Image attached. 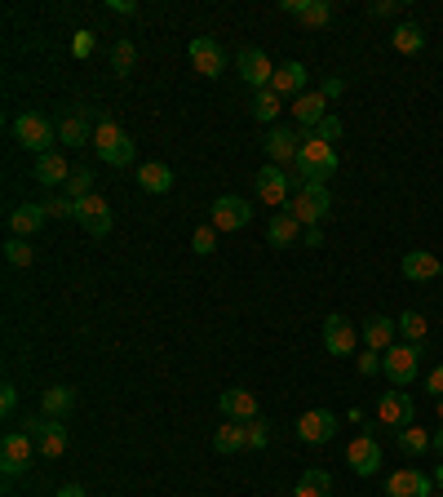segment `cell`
Segmentation results:
<instances>
[{
	"label": "cell",
	"instance_id": "obj_3",
	"mask_svg": "<svg viewBox=\"0 0 443 497\" xmlns=\"http://www.w3.org/2000/svg\"><path fill=\"white\" fill-rule=\"evenodd\" d=\"M94 147H98V160H107L111 169H124V164H133V138L124 133V124L103 116L98 129H94Z\"/></svg>",
	"mask_w": 443,
	"mask_h": 497
},
{
	"label": "cell",
	"instance_id": "obj_33",
	"mask_svg": "<svg viewBox=\"0 0 443 497\" xmlns=\"http://www.w3.org/2000/svg\"><path fill=\"white\" fill-rule=\"evenodd\" d=\"M293 497H332V476L329 471H306L302 480H297V489H293Z\"/></svg>",
	"mask_w": 443,
	"mask_h": 497
},
{
	"label": "cell",
	"instance_id": "obj_9",
	"mask_svg": "<svg viewBox=\"0 0 443 497\" xmlns=\"http://www.w3.org/2000/svg\"><path fill=\"white\" fill-rule=\"evenodd\" d=\"M103 116H94L85 103L80 107H71L63 121H58V142L63 147H94V129H98Z\"/></svg>",
	"mask_w": 443,
	"mask_h": 497
},
{
	"label": "cell",
	"instance_id": "obj_22",
	"mask_svg": "<svg viewBox=\"0 0 443 497\" xmlns=\"http://www.w3.org/2000/svg\"><path fill=\"white\" fill-rule=\"evenodd\" d=\"M288 112H293V121L302 124L306 133H315V129H320V121L329 116V98H324L320 89H306V94H302V98H297Z\"/></svg>",
	"mask_w": 443,
	"mask_h": 497
},
{
	"label": "cell",
	"instance_id": "obj_7",
	"mask_svg": "<svg viewBox=\"0 0 443 497\" xmlns=\"http://www.w3.org/2000/svg\"><path fill=\"white\" fill-rule=\"evenodd\" d=\"M27 435L36 440V449H40V458H63L67 453V426H63V417H27Z\"/></svg>",
	"mask_w": 443,
	"mask_h": 497
},
{
	"label": "cell",
	"instance_id": "obj_21",
	"mask_svg": "<svg viewBox=\"0 0 443 497\" xmlns=\"http://www.w3.org/2000/svg\"><path fill=\"white\" fill-rule=\"evenodd\" d=\"M306 85H311V72L302 67V63H280L275 67V80H271V89L280 94V98H302L306 94Z\"/></svg>",
	"mask_w": 443,
	"mask_h": 497
},
{
	"label": "cell",
	"instance_id": "obj_51",
	"mask_svg": "<svg viewBox=\"0 0 443 497\" xmlns=\"http://www.w3.org/2000/svg\"><path fill=\"white\" fill-rule=\"evenodd\" d=\"M111 13H138L133 0H111Z\"/></svg>",
	"mask_w": 443,
	"mask_h": 497
},
{
	"label": "cell",
	"instance_id": "obj_39",
	"mask_svg": "<svg viewBox=\"0 0 443 497\" xmlns=\"http://www.w3.org/2000/svg\"><path fill=\"white\" fill-rule=\"evenodd\" d=\"M4 262H9V266H31V262H36V248L27 245V240H18V236H9V240H4Z\"/></svg>",
	"mask_w": 443,
	"mask_h": 497
},
{
	"label": "cell",
	"instance_id": "obj_24",
	"mask_svg": "<svg viewBox=\"0 0 443 497\" xmlns=\"http://www.w3.org/2000/svg\"><path fill=\"white\" fill-rule=\"evenodd\" d=\"M31 178H36L40 187H67V178H71V164L63 160V151H49V156H36V169H31Z\"/></svg>",
	"mask_w": 443,
	"mask_h": 497
},
{
	"label": "cell",
	"instance_id": "obj_12",
	"mask_svg": "<svg viewBox=\"0 0 443 497\" xmlns=\"http://www.w3.org/2000/svg\"><path fill=\"white\" fill-rule=\"evenodd\" d=\"M377 422L381 426H413L417 422V400L408 395V391H386L381 400H377Z\"/></svg>",
	"mask_w": 443,
	"mask_h": 497
},
{
	"label": "cell",
	"instance_id": "obj_6",
	"mask_svg": "<svg viewBox=\"0 0 443 497\" xmlns=\"http://www.w3.org/2000/svg\"><path fill=\"white\" fill-rule=\"evenodd\" d=\"M329 209H332L329 187H297L293 200H288V214H293L302 227H320V223L329 218Z\"/></svg>",
	"mask_w": 443,
	"mask_h": 497
},
{
	"label": "cell",
	"instance_id": "obj_27",
	"mask_svg": "<svg viewBox=\"0 0 443 497\" xmlns=\"http://www.w3.org/2000/svg\"><path fill=\"white\" fill-rule=\"evenodd\" d=\"M435 275H443V262L430 248H413V253L404 257V280L422 284V280H435Z\"/></svg>",
	"mask_w": 443,
	"mask_h": 497
},
{
	"label": "cell",
	"instance_id": "obj_42",
	"mask_svg": "<svg viewBox=\"0 0 443 497\" xmlns=\"http://www.w3.org/2000/svg\"><path fill=\"white\" fill-rule=\"evenodd\" d=\"M191 248H196V253H213V248H218V227H213V223H209V227H196Z\"/></svg>",
	"mask_w": 443,
	"mask_h": 497
},
{
	"label": "cell",
	"instance_id": "obj_34",
	"mask_svg": "<svg viewBox=\"0 0 443 497\" xmlns=\"http://www.w3.org/2000/svg\"><path fill=\"white\" fill-rule=\"evenodd\" d=\"M63 196H71L76 205H80L85 196H94V169H89V164H71V178H67Z\"/></svg>",
	"mask_w": 443,
	"mask_h": 497
},
{
	"label": "cell",
	"instance_id": "obj_50",
	"mask_svg": "<svg viewBox=\"0 0 443 497\" xmlns=\"http://www.w3.org/2000/svg\"><path fill=\"white\" fill-rule=\"evenodd\" d=\"M302 240H306V248H320V245H324V232H320V227H306V232H302Z\"/></svg>",
	"mask_w": 443,
	"mask_h": 497
},
{
	"label": "cell",
	"instance_id": "obj_55",
	"mask_svg": "<svg viewBox=\"0 0 443 497\" xmlns=\"http://www.w3.org/2000/svg\"><path fill=\"white\" fill-rule=\"evenodd\" d=\"M439 422H443V400H439Z\"/></svg>",
	"mask_w": 443,
	"mask_h": 497
},
{
	"label": "cell",
	"instance_id": "obj_19",
	"mask_svg": "<svg viewBox=\"0 0 443 497\" xmlns=\"http://www.w3.org/2000/svg\"><path fill=\"white\" fill-rule=\"evenodd\" d=\"M395 333H399V320H390V316H368V320H364V329H359L364 347H368V351H377V356H386V351L395 347Z\"/></svg>",
	"mask_w": 443,
	"mask_h": 497
},
{
	"label": "cell",
	"instance_id": "obj_52",
	"mask_svg": "<svg viewBox=\"0 0 443 497\" xmlns=\"http://www.w3.org/2000/svg\"><path fill=\"white\" fill-rule=\"evenodd\" d=\"M58 497H89V493H85L80 484H63V489H58Z\"/></svg>",
	"mask_w": 443,
	"mask_h": 497
},
{
	"label": "cell",
	"instance_id": "obj_17",
	"mask_svg": "<svg viewBox=\"0 0 443 497\" xmlns=\"http://www.w3.org/2000/svg\"><path fill=\"white\" fill-rule=\"evenodd\" d=\"M332 435H337V413H329V409H311V413L297 417V440L302 444H329Z\"/></svg>",
	"mask_w": 443,
	"mask_h": 497
},
{
	"label": "cell",
	"instance_id": "obj_38",
	"mask_svg": "<svg viewBox=\"0 0 443 497\" xmlns=\"http://www.w3.org/2000/svg\"><path fill=\"white\" fill-rule=\"evenodd\" d=\"M297 18H302V27H329L332 22V0H306Z\"/></svg>",
	"mask_w": 443,
	"mask_h": 497
},
{
	"label": "cell",
	"instance_id": "obj_40",
	"mask_svg": "<svg viewBox=\"0 0 443 497\" xmlns=\"http://www.w3.org/2000/svg\"><path fill=\"white\" fill-rule=\"evenodd\" d=\"M244 435H248V449H266L271 444V422L253 417V422H244Z\"/></svg>",
	"mask_w": 443,
	"mask_h": 497
},
{
	"label": "cell",
	"instance_id": "obj_31",
	"mask_svg": "<svg viewBox=\"0 0 443 497\" xmlns=\"http://www.w3.org/2000/svg\"><path fill=\"white\" fill-rule=\"evenodd\" d=\"M213 449L218 453H239V449H248V435H244V422H222L218 431H213Z\"/></svg>",
	"mask_w": 443,
	"mask_h": 497
},
{
	"label": "cell",
	"instance_id": "obj_10",
	"mask_svg": "<svg viewBox=\"0 0 443 497\" xmlns=\"http://www.w3.org/2000/svg\"><path fill=\"white\" fill-rule=\"evenodd\" d=\"M346 467L355 471V476H377L381 471V440L372 435V431H364V435H355L350 444H346Z\"/></svg>",
	"mask_w": 443,
	"mask_h": 497
},
{
	"label": "cell",
	"instance_id": "obj_26",
	"mask_svg": "<svg viewBox=\"0 0 443 497\" xmlns=\"http://www.w3.org/2000/svg\"><path fill=\"white\" fill-rule=\"evenodd\" d=\"M45 223H49L45 205H18V209L9 214V236H18V240H31V236H36Z\"/></svg>",
	"mask_w": 443,
	"mask_h": 497
},
{
	"label": "cell",
	"instance_id": "obj_28",
	"mask_svg": "<svg viewBox=\"0 0 443 497\" xmlns=\"http://www.w3.org/2000/svg\"><path fill=\"white\" fill-rule=\"evenodd\" d=\"M297 236H302V223L288 214V209H280V214H271V223H266V240L275 248H288L297 245Z\"/></svg>",
	"mask_w": 443,
	"mask_h": 497
},
{
	"label": "cell",
	"instance_id": "obj_32",
	"mask_svg": "<svg viewBox=\"0 0 443 497\" xmlns=\"http://www.w3.org/2000/svg\"><path fill=\"white\" fill-rule=\"evenodd\" d=\"M390 45H395L399 54H422V49H426V31H422L417 22H399L395 36H390Z\"/></svg>",
	"mask_w": 443,
	"mask_h": 497
},
{
	"label": "cell",
	"instance_id": "obj_46",
	"mask_svg": "<svg viewBox=\"0 0 443 497\" xmlns=\"http://www.w3.org/2000/svg\"><path fill=\"white\" fill-rule=\"evenodd\" d=\"M13 409H18V391H13V382H4V386H0V413L9 417Z\"/></svg>",
	"mask_w": 443,
	"mask_h": 497
},
{
	"label": "cell",
	"instance_id": "obj_47",
	"mask_svg": "<svg viewBox=\"0 0 443 497\" xmlns=\"http://www.w3.org/2000/svg\"><path fill=\"white\" fill-rule=\"evenodd\" d=\"M320 94H324V98H341V94H346V80H341V76H329V80H320Z\"/></svg>",
	"mask_w": 443,
	"mask_h": 497
},
{
	"label": "cell",
	"instance_id": "obj_14",
	"mask_svg": "<svg viewBox=\"0 0 443 497\" xmlns=\"http://www.w3.org/2000/svg\"><path fill=\"white\" fill-rule=\"evenodd\" d=\"M430 489H435V480L417 467H399L386 476V497H430Z\"/></svg>",
	"mask_w": 443,
	"mask_h": 497
},
{
	"label": "cell",
	"instance_id": "obj_4",
	"mask_svg": "<svg viewBox=\"0 0 443 497\" xmlns=\"http://www.w3.org/2000/svg\"><path fill=\"white\" fill-rule=\"evenodd\" d=\"M293 173L288 169H280V164H266L257 178H253V191H257V200L266 205V209H288V200H293Z\"/></svg>",
	"mask_w": 443,
	"mask_h": 497
},
{
	"label": "cell",
	"instance_id": "obj_2",
	"mask_svg": "<svg viewBox=\"0 0 443 497\" xmlns=\"http://www.w3.org/2000/svg\"><path fill=\"white\" fill-rule=\"evenodd\" d=\"M13 142L22 147V151H31V156H49L54 151V142H58V124L49 121V116H40V112H22V116H13Z\"/></svg>",
	"mask_w": 443,
	"mask_h": 497
},
{
	"label": "cell",
	"instance_id": "obj_44",
	"mask_svg": "<svg viewBox=\"0 0 443 497\" xmlns=\"http://www.w3.org/2000/svg\"><path fill=\"white\" fill-rule=\"evenodd\" d=\"M315 138H320V142H329V147H332V142L341 138V121H337V116L329 112V116L320 121V129H315Z\"/></svg>",
	"mask_w": 443,
	"mask_h": 497
},
{
	"label": "cell",
	"instance_id": "obj_43",
	"mask_svg": "<svg viewBox=\"0 0 443 497\" xmlns=\"http://www.w3.org/2000/svg\"><path fill=\"white\" fill-rule=\"evenodd\" d=\"M94 45H98L94 31H76V36H71V54H76V58H94Z\"/></svg>",
	"mask_w": 443,
	"mask_h": 497
},
{
	"label": "cell",
	"instance_id": "obj_5",
	"mask_svg": "<svg viewBox=\"0 0 443 497\" xmlns=\"http://www.w3.org/2000/svg\"><path fill=\"white\" fill-rule=\"evenodd\" d=\"M422 356H426V347H413V342H395L386 356H381V373L404 391V386H413L417 382V369H422Z\"/></svg>",
	"mask_w": 443,
	"mask_h": 497
},
{
	"label": "cell",
	"instance_id": "obj_49",
	"mask_svg": "<svg viewBox=\"0 0 443 497\" xmlns=\"http://www.w3.org/2000/svg\"><path fill=\"white\" fill-rule=\"evenodd\" d=\"M426 391H430L435 400H443V365H435V369L426 373Z\"/></svg>",
	"mask_w": 443,
	"mask_h": 497
},
{
	"label": "cell",
	"instance_id": "obj_15",
	"mask_svg": "<svg viewBox=\"0 0 443 497\" xmlns=\"http://www.w3.org/2000/svg\"><path fill=\"white\" fill-rule=\"evenodd\" d=\"M187 54H191V67H196L200 76H209V80L226 72V49H222L218 40H213V36H196Z\"/></svg>",
	"mask_w": 443,
	"mask_h": 497
},
{
	"label": "cell",
	"instance_id": "obj_23",
	"mask_svg": "<svg viewBox=\"0 0 443 497\" xmlns=\"http://www.w3.org/2000/svg\"><path fill=\"white\" fill-rule=\"evenodd\" d=\"M218 409H222V417H230V422H253V417H257V395H253V391H244V386L222 391Z\"/></svg>",
	"mask_w": 443,
	"mask_h": 497
},
{
	"label": "cell",
	"instance_id": "obj_35",
	"mask_svg": "<svg viewBox=\"0 0 443 497\" xmlns=\"http://www.w3.org/2000/svg\"><path fill=\"white\" fill-rule=\"evenodd\" d=\"M280 107H284V98H280L275 89H257V94H253V116H257L262 124H271V129H275Z\"/></svg>",
	"mask_w": 443,
	"mask_h": 497
},
{
	"label": "cell",
	"instance_id": "obj_54",
	"mask_svg": "<svg viewBox=\"0 0 443 497\" xmlns=\"http://www.w3.org/2000/svg\"><path fill=\"white\" fill-rule=\"evenodd\" d=\"M430 480H435V484H439V489H443V462H439V467H435V476H430Z\"/></svg>",
	"mask_w": 443,
	"mask_h": 497
},
{
	"label": "cell",
	"instance_id": "obj_30",
	"mask_svg": "<svg viewBox=\"0 0 443 497\" xmlns=\"http://www.w3.org/2000/svg\"><path fill=\"white\" fill-rule=\"evenodd\" d=\"M71 404H76V391H71V386H49V391L40 395V413H45V417H67Z\"/></svg>",
	"mask_w": 443,
	"mask_h": 497
},
{
	"label": "cell",
	"instance_id": "obj_25",
	"mask_svg": "<svg viewBox=\"0 0 443 497\" xmlns=\"http://www.w3.org/2000/svg\"><path fill=\"white\" fill-rule=\"evenodd\" d=\"M133 182H138L146 196H164V191H173V169L160 164V160H146V164H138Z\"/></svg>",
	"mask_w": 443,
	"mask_h": 497
},
{
	"label": "cell",
	"instance_id": "obj_37",
	"mask_svg": "<svg viewBox=\"0 0 443 497\" xmlns=\"http://www.w3.org/2000/svg\"><path fill=\"white\" fill-rule=\"evenodd\" d=\"M133 67H138V45H133V40H115V45H111V72H115V76H129Z\"/></svg>",
	"mask_w": 443,
	"mask_h": 497
},
{
	"label": "cell",
	"instance_id": "obj_18",
	"mask_svg": "<svg viewBox=\"0 0 443 497\" xmlns=\"http://www.w3.org/2000/svg\"><path fill=\"white\" fill-rule=\"evenodd\" d=\"M76 223H80L89 236H107L115 218H111V205L98 196V191H94V196H85V200L76 205Z\"/></svg>",
	"mask_w": 443,
	"mask_h": 497
},
{
	"label": "cell",
	"instance_id": "obj_11",
	"mask_svg": "<svg viewBox=\"0 0 443 497\" xmlns=\"http://www.w3.org/2000/svg\"><path fill=\"white\" fill-rule=\"evenodd\" d=\"M302 142H306V133H293V129H266V138H262V151H266V160L271 164H297V151H302Z\"/></svg>",
	"mask_w": 443,
	"mask_h": 497
},
{
	"label": "cell",
	"instance_id": "obj_45",
	"mask_svg": "<svg viewBox=\"0 0 443 497\" xmlns=\"http://www.w3.org/2000/svg\"><path fill=\"white\" fill-rule=\"evenodd\" d=\"M368 13H372V18H395V13H399V0H372Z\"/></svg>",
	"mask_w": 443,
	"mask_h": 497
},
{
	"label": "cell",
	"instance_id": "obj_41",
	"mask_svg": "<svg viewBox=\"0 0 443 497\" xmlns=\"http://www.w3.org/2000/svg\"><path fill=\"white\" fill-rule=\"evenodd\" d=\"M45 214H49V218H76V200H71V196H49V200H45Z\"/></svg>",
	"mask_w": 443,
	"mask_h": 497
},
{
	"label": "cell",
	"instance_id": "obj_29",
	"mask_svg": "<svg viewBox=\"0 0 443 497\" xmlns=\"http://www.w3.org/2000/svg\"><path fill=\"white\" fill-rule=\"evenodd\" d=\"M395 440H399V449H404L408 458H422L426 449H435V435H430L426 426H417V422H413V426H399Z\"/></svg>",
	"mask_w": 443,
	"mask_h": 497
},
{
	"label": "cell",
	"instance_id": "obj_8",
	"mask_svg": "<svg viewBox=\"0 0 443 497\" xmlns=\"http://www.w3.org/2000/svg\"><path fill=\"white\" fill-rule=\"evenodd\" d=\"M36 453L40 449H36V440L27 431H4V440H0V471L4 476H22Z\"/></svg>",
	"mask_w": 443,
	"mask_h": 497
},
{
	"label": "cell",
	"instance_id": "obj_48",
	"mask_svg": "<svg viewBox=\"0 0 443 497\" xmlns=\"http://www.w3.org/2000/svg\"><path fill=\"white\" fill-rule=\"evenodd\" d=\"M359 373H364V377H377V373H381V356H377V351L359 356Z\"/></svg>",
	"mask_w": 443,
	"mask_h": 497
},
{
	"label": "cell",
	"instance_id": "obj_16",
	"mask_svg": "<svg viewBox=\"0 0 443 497\" xmlns=\"http://www.w3.org/2000/svg\"><path fill=\"white\" fill-rule=\"evenodd\" d=\"M248 218H253V209H248V200H239V196H218L213 209H209V223H213L218 232H239V227H248Z\"/></svg>",
	"mask_w": 443,
	"mask_h": 497
},
{
	"label": "cell",
	"instance_id": "obj_1",
	"mask_svg": "<svg viewBox=\"0 0 443 497\" xmlns=\"http://www.w3.org/2000/svg\"><path fill=\"white\" fill-rule=\"evenodd\" d=\"M337 151H332L329 142H320L315 133H306V142H302V151H297V164H293V178L302 182V187H324V178L337 173Z\"/></svg>",
	"mask_w": 443,
	"mask_h": 497
},
{
	"label": "cell",
	"instance_id": "obj_36",
	"mask_svg": "<svg viewBox=\"0 0 443 497\" xmlns=\"http://www.w3.org/2000/svg\"><path fill=\"white\" fill-rule=\"evenodd\" d=\"M399 333H404V342H413V347H426V333H430V324H426V316H422V311H404V316H399Z\"/></svg>",
	"mask_w": 443,
	"mask_h": 497
},
{
	"label": "cell",
	"instance_id": "obj_20",
	"mask_svg": "<svg viewBox=\"0 0 443 497\" xmlns=\"http://www.w3.org/2000/svg\"><path fill=\"white\" fill-rule=\"evenodd\" d=\"M324 347H329V356H350L359 347V329L346 316H329L324 320Z\"/></svg>",
	"mask_w": 443,
	"mask_h": 497
},
{
	"label": "cell",
	"instance_id": "obj_53",
	"mask_svg": "<svg viewBox=\"0 0 443 497\" xmlns=\"http://www.w3.org/2000/svg\"><path fill=\"white\" fill-rule=\"evenodd\" d=\"M435 453H439V458H443V426H439V431H435Z\"/></svg>",
	"mask_w": 443,
	"mask_h": 497
},
{
	"label": "cell",
	"instance_id": "obj_13",
	"mask_svg": "<svg viewBox=\"0 0 443 497\" xmlns=\"http://www.w3.org/2000/svg\"><path fill=\"white\" fill-rule=\"evenodd\" d=\"M239 80L257 94V89H271L275 80V63L266 58V49H239Z\"/></svg>",
	"mask_w": 443,
	"mask_h": 497
}]
</instances>
